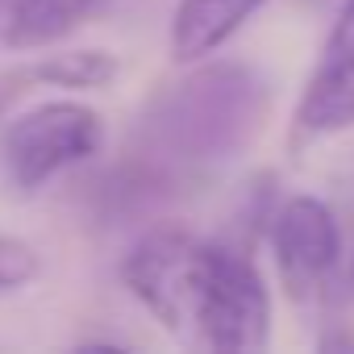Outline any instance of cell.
<instances>
[{
	"label": "cell",
	"instance_id": "4",
	"mask_svg": "<svg viewBox=\"0 0 354 354\" xmlns=\"http://www.w3.org/2000/svg\"><path fill=\"white\" fill-rule=\"evenodd\" d=\"M271 254L292 300H317L342 267V230L325 201L292 196L271 217Z\"/></svg>",
	"mask_w": 354,
	"mask_h": 354
},
{
	"label": "cell",
	"instance_id": "2",
	"mask_svg": "<svg viewBox=\"0 0 354 354\" xmlns=\"http://www.w3.org/2000/svg\"><path fill=\"white\" fill-rule=\"evenodd\" d=\"M267 113V84L246 67H209L162 96L158 133L180 158L238 154Z\"/></svg>",
	"mask_w": 354,
	"mask_h": 354
},
{
	"label": "cell",
	"instance_id": "11",
	"mask_svg": "<svg viewBox=\"0 0 354 354\" xmlns=\"http://www.w3.org/2000/svg\"><path fill=\"white\" fill-rule=\"evenodd\" d=\"M0 9H5V0H0Z\"/></svg>",
	"mask_w": 354,
	"mask_h": 354
},
{
	"label": "cell",
	"instance_id": "6",
	"mask_svg": "<svg viewBox=\"0 0 354 354\" xmlns=\"http://www.w3.org/2000/svg\"><path fill=\"white\" fill-rule=\"evenodd\" d=\"M267 0H180L171 17V59L201 63L221 50Z\"/></svg>",
	"mask_w": 354,
	"mask_h": 354
},
{
	"label": "cell",
	"instance_id": "8",
	"mask_svg": "<svg viewBox=\"0 0 354 354\" xmlns=\"http://www.w3.org/2000/svg\"><path fill=\"white\" fill-rule=\"evenodd\" d=\"M121 63L117 55L100 50V46H84V50H50L38 55L34 63H21V80L34 88H63V92H96L109 88L117 80Z\"/></svg>",
	"mask_w": 354,
	"mask_h": 354
},
{
	"label": "cell",
	"instance_id": "9",
	"mask_svg": "<svg viewBox=\"0 0 354 354\" xmlns=\"http://www.w3.org/2000/svg\"><path fill=\"white\" fill-rule=\"evenodd\" d=\"M38 275V250L21 238L0 234V292H17Z\"/></svg>",
	"mask_w": 354,
	"mask_h": 354
},
{
	"label": "cell",
	"instance_id": "7",
	"mask_svg": "<svg viewBox=\"0 0 354 354\" xmlns=\"http://www.w3.org/2000/svg\"><path fill=\"white\" fill-rule=\"evenodd\" d=\"M100 0H13L5 30H0V46L9 50H46L63 38H71Z\"/></svg>",
	"mask_w": 354,
	"mask_h": 354
},
{
	"label": "cell",
	"instance_id": "10",
	"mask_svg": "<svg viewBox=\"0 0 354 354\" xmlns=\"http://www.w3.org/2000/svg\"><path fill=\"white\" fill-rule=\"evenodd\" d=\"M342 292H346V296H354V254L346 259V271H342Z\"/></svg>",
	"mask_w": 354,
	"mask_h": 354
},
{
	"label": "cell",
	"instance_id": "5",
	"mask_svg": "<svg viewBox=\"0 0 354 354\" xmlns=\"http://www.w3.org/2000/svg\"><path fill=\"white\" fill-rule=\"evenodd\" d=\"M350 125H354V0H346L342 13L333 17L321 59L300 92L292 117V146H308Z\"/></svg>",
	"mask_w": 354,
	"mask_h": 354
},
{
	"label": "cell",
	"instance_id": "1",
	"mask_svg": "<svg viewBox=\"0 0 354 354\" xmlns=\"http://www.w3.org/2000/svg\"><path fill=\"white\" fill-rule=\"evenodd\" d=\"M133 300L180 342L205 350H263L271 337V296L254 259L162 225L138 238L121 263Z\"/></svg>",
	"mask_w": 354,
	"mask_h": 354
},
{
	"label": "cell",
	"instance_id": "3",
	"mask_svg": "<svg viewBox=\"0 0 354 354\" xmlns=\"http://www.w3.org/2000/svg\"><path fill=\"white\" fill-rule=\"evenodd\" d=\"M104 146V121L92 104L59 96L13 113L0 129V175L21 196L46 188L67 167L88 162Z\"/></svg>",
	"mask_w": 354,
	"mask_h": 354
}]
</instances>
